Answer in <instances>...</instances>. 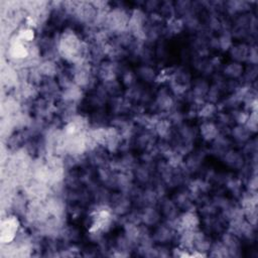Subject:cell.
<instances>
[{
	"label": "cell",
	"mask_w": 258,
	"mask_h": 258,
	"mask_svg": "<svg viewBox=\"0 0 258 258\" xmlns=\"http://www.w3.org/2000/svg\"><path fill=\"white\" fill-rule=\"evenodd\" d=\"M175 13L177 17H184L194 12L192 1L189 0H177L174 2Z\"/></svg>",
	"instance_id": "cell-41"
},
{
	"label": "cell",
	"mask_w": 258,
	"mask_h": 258,
	"mask_svg": "<svg viewBox=\"0 0 258 258\" xmlns=\"http://www.w3.org/2000/svg\"><path fill=\"white\" fill-rule=\"evenodd\" d=\"M219 239L228 250L229 258L240 257L242 255V240L229 230H226L219 236Z\"/></svg>",
	"instance_id": "cell-18"
},
{
	"label": "cell",
	"mask_w": 258,
	"mask_h": 258,
	"mask_svg": "<svg viewBox=\"0 0 258 258\" xmlns=\"http://www.w3.org/2000/svg\"><path fill=\"white\" fill-rule=\"evenodd\" d=\"M229 137L232 142L240 145L242 147L247 141H249L253 137V133L246 127L245 124H235L230 128Z\"/></svg>",
	"instance_id": "cell-28"
},
{
	"label": "cell",
	"mask_w": 258,
	"mask_h": 258,
	"mask_svg": "<svg viewBox=\"0 0 258 258\" xmlns=\"http://www.w3.org/2000/svg\"><path fill=\"white\" fill-rule=\"evenodd\" d=\"M208 256L214 258H229V253L225 245L220 239L213 241L211 248L208 252Z\"/></svg>",
	"instance_id": "cell-39"
},
{
	"label": "cell",
	"mask_w": 258,
	"mask_h": 258,
	"mask_svg": "<svg viewBox=\"0 0 258 258\" xmlns=\"http://www.w3.org/2000/svg\"><path fill=\"white\" fill-rule=\"evenodd\" d=\"M184 29V25H183V21L180 17H173L167 21H165V25H164V33L165 36H174V35H178L179 33H181Z\"/></svg>",
	"instance_id": "cell-34"
},
{
	"label": "cell",
	"mask_w": 258,
	"mask_h": 258,
	"mask_svg": "<svg viewBox=\"0 0 258 258\" xmlns=\"http://www.w3.org/2000/svg\"><path fill=\"white\" fill-rule=\"evenodd\" d=\"M251 2L244 1V0H230L225 1L224 5V14L227 17H236L240 14H244L250 12L251 10Z\"/></svg>",
	"instance_id": "cell-27"
},
{
	"label": "cell",
	"mask_w": 258,
	"mask_h": 258,
	"mask_svg": "<svg viewBox=\"0 0 258 258\" xmlns=\"http://www.w3.org/2000/svg\"><path fill=\"white\" fill-rule=\"evenodd\" d=\"M100 84L110 99L114 98V97H118V96L122 95L124 92V88L119 80H115V81L108 82V83H100Z\"/></svg>",
	"instance_id": "cell-38"
},
{
	"label": "cell",
	"mask_w": 258,
	"mask_h": 258,
	"mask_svg": "<svg viewBox=\"0 0 258 258\" xmlns=\"http://www.w3.org/2000/svg\"><path fill=\"white\" fill-rule=\"evenodd\" d=\"M109 208L117 218H123L131 212L134 204L128 194L113 190L109 201Z\"/></svg>",
	"instance_id": "cell-7"
},
{
	"label": "cell",
	"mask_w": 258,
	"mask_h": 258,
	"mask_svg": "<svg viewBox=\"0 0 258 258\" xmlns=\"http://www.w3.org/2000/svg\"><path fill=\"white\" fill-rule=\"evenodd\" d=\"M219 112V107L216 104L205 102L197 109V118L201 119L202 121L205 120H214L217 113Z\"/></svg>",
	"instance_id": "cell-33"
},
{
	"label": "cell",
	"mask_w": 258,
	"mask_h": 258,
	"mask_svg": "<svg viewBox=\"0 0 258 258\" xmlns=\"http://www.w3.org/2000/svg\"><path fill=\"white\" fill-rule=\"evenodd\" d=\"M157 207L160 211L162 221H165L168 223L175 221L178 218L179 214L181 213V211L178 209V207L173 202V200L171 198H168L167 196L160 199Z\"/></svg>",
	"instance_id": "cell-21"
},
{
	"label": "cell",
	"mask_w": 258,
	"mask_h": 258,
	"mask_svg": "<svg viewBox=\"0 0 258 258\" xmlns=\"http://www.w3.org/2000/svg\"><path fill=\"white\" fill-rule=\"evenodd\" d=\"M20 218L15 215H9L3 220L1 226V241L5 244L12 243L20 230Z\"/></svg>",
	"instance_id": "cell-12"
},
{
	"label": "cell",
	"mask_w": 258,
	"mask_h": 258,
	"mask_svg": "<svg viewBox=\"0 0 258 258\" xmlns=\"http://www.w3.org/2000/svg\"><path fill=\"white\" fill-rule=\"evenodd\" d=\"M133 177L135 182L140 186L150 184L156 176L155 163H146L139 161L133 169Z\"/></svg>",
	"instance_id": "cell-11"
},
{
	"label": "cell",
	"mask_w": 258,
	"mask_h": 258,
	"mask_svg": "<svg viewBox=\"0 0 258 258\" xmlns=\"http://www.w3.org/2000/svg\"><path fill=\"white\" fill-rule=\"evenodd\" d=\"M162 221L160 211L157 206H148L140 208V222L147 228H154Z\"/></svg>",
	"instance_id": "cell-25"
},
{
	"label": "cell",
	"mask_w": 258,
	"mask_h": 258,
	"mask_svg": "<svg viewBox=\"0 0 258 258\" xmlns=\"http://www.w3.org/2000/svg\"><path fill=\"white\" fill-rule=\"evenodd\" d=\"M219 50L222 52H228L231 46L234 43V38L230 30H224L221 33L217 34Z\"/></svg>",
	"instance_id": "cell-37"
},
{
	"label": "cell",
	"mask_w": 258,
	"mask_h": 258,
	"mask_svg": "<svg viewBox=\"0 0 258 258\" xmlns=\"http://www.w3.org/2000/svg\"><path fill=\"white\" fill-rule=\"evenodd\" d=\"M208 151L202 148H194L188 154L183 158V169L188 173V175L194 176L200 174V172L205 167V160Z\"/></svg>",
	"instance_id": "cell-9"
},
{
	"label": "cell",
	"mask_w": 258,
	"mask_h": 258,
	"mask_svg": "<svg viewBox=\"0 0 258 258\" xmlns=\"http://www.w3.org/2000/svg\"><path fill=\"white\" fill-rule=\"evenodd\" d=\"M109 111L112 115H128L132 116L135 107L124 95L111 98L108 103Z\"/></svg>",
	"instance_id": "cell-16"
},
{
	"label": "cell",
	"mask_w": 258,
	"mask_h": 258,
	"mask_svg": "<svg viewBox=\"0 0 258 258\" xmlns=\"http://www.w3.org/2000/svg\"><path fill=\"white\" fill-rule=\"evenodd\" d=\"M147 23L148 14L142 9V7H135L130 10L127 31H129L135 39L144 42Z\"/></svg>",
	"instance_id": "cell-6"
},
{
	"label": "cell",
	"mask_w": 258,
	"mask_h": 258,
	"mask_svg": "<svg viewBox=\"0 0 258 258\" xmlns=\"http://www.w3.org/2000/svg\"><path fill=\"white\" fill-rule=\"evenodd\" d=\"M244 69H245V67L243 66V63L230 60L229 62H227L223 66L222 76L227 80L240 81L243 76Z\"/></svg>",
	"instance_id": "cell-32"
},
{
	"label": "cell",
	"mask_w": 258,
	"mask_h": 258,
	"mask_svg": "<svg viewBox=\"0 0 258 258\" xmlns=\"http://www.w3.org/2000/svg\"><path fill=\"white\" fill-rule=\"evenodd\" d=\"M198 133L204 142L210 144L221 133V129L215 120H205L201 121L198 127Z\"/></svg>",
	"instance_id": "cell-26"
},
{
	"label": "cell",
	"mask_w": 258,
	"mask_h": 258,
	"mask_svg": "<svg viewBox=\"0 0 258 258\" xmlns=\"http://www.w3.org/2000/svg\"><path fill=\"white\" fill-rule=\"evenodd\" d=\"M158 141L152 129H145L138 127L136 135L133 139V148L138 150L140 153L152 150Z\"/></svg>",
	"instance_id": "cell-10"
},
{
	"label": "cell",
	"mask_w": 258,
	"mask_h": 258,
	"mask_svg": "<svg viewBox=\"0 0 258 258\" xmlns=\"http://www.w3.org/2000/svg\"><path fill=\"white\" fill-rule=\"evenodd\" d=\"M257 76H258L257 66L247 64V67L244 69V73H243V76H242L240 81L244 85L252 86V85L256 84Z\"/></svg>",
	"instance_id": "cell-40"
},
{
	"label": "cell",
	"mask_w": 258,
	"mask_h": 258,
	"mask_svg": "<svg viewBox=\"0 0 258 258\" xmlns=\"http://www.w3.org/2000/svg\"><path fill=\"white\" fill-rule=\"evenodd\" d=\"M151 235L155 244L169 245L175 241L176 231L170 224L165 221H161L153 228Z\"/></svg>",
	"instance_id": "cell-13"
},
{
	"label": "cell",
	"mask_w": 258,
	"mask_h": 258,
	"mask_svg": "<svg viewBox=\"0 0 258 258\" xmlns=\"http://www.w3.org/2000/svg\"><path fill=\"white\" fill-rule=\"evenodd\" d=\"M130 10L123 6H113L107 13L104 27L112 36L127 31Z\"/></svg>",
	"instance_id": "cell-4"
},
{
	"label": "cell",
	"mask_w": 258,
	"mask_h": 258,
	"mask_svg": "<svg viewBox=\"0 0 258 258\" xmlns=\"http://www.w3.org/2000/svg\"><path fill=\"white\" fill-rule=\"evenodd\" d=\"M74 84L84 90L86 93L97 87L98 79L96 75V67L89 60H82L70 66Z\"/></svg>",
	"instance_id": "cell-2"
},
{
	"label": "cell",
	"mask_w": 258,
	"mask_h": 258,
	"mask_svg": "<svg viewBox=\"0 0 258 258\" xmlns=\"http://www.w3.org/2000/svg\"><path fill=\"white\" fill-rule=\"evenodd\" d=\"M119 81L121 82L124 90L128 89L132 86H134L135 84L138 83V79L135 73V70L130 68V67H125L123 66L122 71L120 73V77H119Z\"/></svg>",
	"instance_id": "cell-35"
},
{
	"label": "cell",
	"mask_w": 258,
	"mask_h": 258,
	"mask_svg": "<svg viewBox=\"0 0 258 258\" xmlns=\"http://www.w3.org/2000/svg\"><path fill=\"white\" fill-rule=\"evenodd\" d=\"M246 127L253 133L256 134L258 129V118H257V111H251L249 113V117L245 123Z\"/></svg>",
	"instance_id": "cell-43"
},
{
	"label": "cell",
	"mask_w": 258,
	"mask_h": 258,
	"mask_svg": "<svg viewBox=\"0 0 258 258\" xmlns=\"http://www.w3.org/2000/svg\"><path fill=\"white\" fill-rule=\"evenodd\" d=\"M178 102L179 101L173 95L167 85L161 86L155 91L152 103L148 107V111L154 114L166 116L168 113L177 108Z\"/></svg>",
	"instance_id": "cell-3"
},
{
	"label": "cell",
	"mask_w": 258,
	"mask_h": 258,
	"mask_svg": "<svg viewBox=\"0 0 258 258\" xmlns=\"http://www.w3.org/2000/svg\"><path fill=\"white\" fill-rule=\"evenodd\" d=\"M224 85H219V84H215V83L211 82L210 89L206 96V102H210V103L218 105L221 102V100L224 98V95H225Z\"/></svg>",
	"instance_id": "cell-36"
},
{
	"label": "cell",
	"mask_w": 258,
	"mask_h": 258,
	"mask_svg": "<svg viewBox=\"0 0 258 258\" xmlns=\"http://www.w3.org/2000/svg\"><path fill=\"white\" fill-rule=\"evenodd\" d=\"M250 44L251 43H248V42H245V41L234 42L233 45L231 46V48L228 50L231 60L236 61V62H240V63L246 62L247 57H248V53H249Z\"/></svg>",
	"instance_id": "cell-31"
},
{
	"label": "cell",
	"mask_w": 258,
	"mask_h": 258,
	"mask_svg": "<svg viewBox=\"0 0 258 258\" xmlns=\"http://www.w3.org/2000/svg\"><path fill=\"white\" fill-rule=\"evenodd\" d=\"M37 69L43 78L55 79L56 76L58 75V73L60 72L61 67L59 66L57 59L43 58L38 63Z\"/></svg>",
	"instance_id": "cell-30"
},
{
	"label": "cell",
	"mask_w": 258,
	"mask_h": 258,
	"mask_svg": "<svg viewBox=\"0 0 258 258\" xmlns=\"http://www.w3.org/2000/svg\"><path fill=\"white\" fill-rule=\"evenodd\" d=\"M135 70L138 82L146 85L151 86L155 84L158 80V71L153 64L150 63H139Z\"/></svg>",
	"instance_id": "cell-20"
},
{
	"label": "cell",
	"mask_w": 258,
	"mask_h": 258,
	"mask_svg": "<svg viewBox=\"0 0 258 258\" xmlns=\"http://www.w3.org/2000/svg\"><path fill=\"white\" fill-rule=\"evenodd\" d=\"M160 3H161V1H157V0H147V1H144L142 9L147 14L155 13V12H158L159 7H160Z\"/></svg>",
	"instance_id": "cell-44"
},
{
	"label": "cell",
	"mask_w": 258,
	"mask_h": 258,
	"mask_svg": "<svg viewBox=\"0 0 258 258\" xmlns=\"http://www.w3.org/2000/svg\"><path fill=\"white\" fill-rule=\"evenodd\" d=\"M85 98H86V92L81 88H79L78 86L73 85L72 87L61 91L58 101L80 106L84 102Z\"/></svg>",
	"instance_id": "cell-29"
},
{
	"label": "cell",
	"mask_w": 258,
	"mask_h": 258,
	"mask_svg": "<svg viewBox=\"0 0 258 258\" xmlns=\"http://www.w3.org/2000/svg\"><path fill=\"white\" fill-rule=\"evenodd\" d=\"M98 16V9L92 1H78L72 19L84 27H94Z\"/></svg>",
	"instance_id": "cell-5"
},
{
	"label": "cell",
	"mask_w": 258,
	"mask_h": 258,
	"mask_svg": "<svg viewBox=\"0 0 258 258\" xmlns=\"http://www.w3.org/2000/svg\"><path fill=\"white\" fill-rule=\"evenodd\" d=\"M232 147H233V142H232L231 138L229 137V135L226 134V133L221 132L216 137V139H214L210 143L209 152L212 155L221 158Z\"/></svg>",
	"instance_id": "cell-24"
},
{
	"label": "cell",
	"mask_w": 258,
	"mask_h": 258,
	"mask_svg": "<svg viewBox=\"0 0 258 258\" xmlns=\"http://www.w3.org/2000/svg\"><path fill=\"white\" fill-rule=\"evenodd\" d=\"M38 90L39 96L52 102H57L61 94V89L59 88L55 79L44 78L38 86Z\"/></svg>",
	"instance_id": "cell-22"
},
{
	"label": "cell",
	"mask_w": 258,
	"mask_h": 258,
	"mask_svg": "<svg viewBox=\"0 0 258 258\" xmlns=\"http://www.w3.org/2000/svg\"><path fill=\"white\" fill-rule=\"evenodd\" d=\"M213 243L212 236L206 233L203 229H198L194 234L191 256H208V252Z\"/></svg>",
	"instance_id": "cell-14"
},
{
	"label": "cell",
	"mask_w": 258,
	"mask_h": 258,
	"mask_svg": "<svg viewBox=\"0 0 258 258\" xmlns=\"http://www.w3.org/2000/svg\"><path fill=\"white\" fill-rule=\"evenodd\" d=\"M222 162L226 167L232 169L233 171L239 172L246 164L247 160L241 149L238 148H230L222 157Z\"/></svg>",
	"instance_id": "cell-15"
},
{
	"label": "cell",
	"mask_w": 258,
	"mask_h": 258,
	"mask_svg": "<svg viewBox=\"0 0 258 258\" xmlns=\"http://www.w3.org/2000/svg\"><path fill=\"white\" fill-rule=\"evenodd\" d=\"M123 64L120 61L104 59L96 66V75L99 83H108L119 80Z\"/></svg>",
	"instance_id": "cell-8"
},
{
	"label": "cell",
	"mask_w": 258,
	"mask_h": 258,
	"mask_svg": "<svg viewBox=\"0 0 258 258\" xmlns=\"http://www.w3.org/2000/svg\"><path fill=\"white\" fill-rule=\"evenodd\" d=\"M112 154H110L104 147L96 146L87 152L88 165L93 168H99L110 163Z\"/></svg>",
	"instance_id": "cell-19"
},
{
	"label": "cell",
	"mask_w": 258,
	"mask_h": 258,
	"mask_svg": "<svg viewBox=\"0 0 258 258\" xmlns=\"http://www.w3.org/2000/svg\"><path fill=\"white\" fill-rule=\"evenodd\" d=\"M246 63L251 64V66H257V63H258V51H257V45L255 43L250 44L249 53H248Z\"/></svg>",
	"instance_id": "cell-45"
},
{
	"label": "cell",
	"mask_w": 258,
	"mask_h": 258,
	"mask_svg": "<svg viewBox=\"0 0 258 258\" xmlns=\"http://www.w3.org/2000/svg\"><path fill=\"white\" fill-rule=\"evenodd\" d=\"M171 199L173 200V202L176 204V206L181 212L197 210L196 200L185 186L176 188Z\"/></svg>",
	"instance_id": "cell-17"
},
{
	"label": "cell",
	"mask_w": 258,
	"mask_h": 258,
	"mask_svg": "<svg viewBox=\"0 0 258 258\" xmlns=\"http://www.w3.org/2000/svg\"><path fill=\"white\" fill-rule=\"evenodd\" d=\"M56 50L58 57L72 66L88 60L89 42L78 31L68 26L57 34Z\"/></svg>",
	"instance_id": "cell-1"
},
{
	"label": "cell",
	"mask_w": 258,
	"mask_h": 258,
	"mask_svg": "<svg viewBox=\"0 0 258 258\" xmlns=\"http://www.w3.org/2000/svg\"><path fill=\"white\" fill-rule=\"evenodd\" d=\"M158 13L163 17L165 21L176 16L174 2L173 1H161Z\"/></svg>",
	"instance_id": "cell-42"
},
{
	"label": "cell",
	"mask_w": 258,
	"mask_h": 258,
	"mask_svg": "<svg viewBox=\"0 0 258 258\" xmlns=\"http://www.w3.org/2000/svg\"><path fill=\"white\" fill-rule=\"evenodd\" d=\"M152 130L154 131L155 135L159 140L170 141L171 138L173 137L175 127L172 125V123L166 116L160 115L157 118Z\"/></svg>",
	"instance_id": "cell-23"
}]
</instances>
